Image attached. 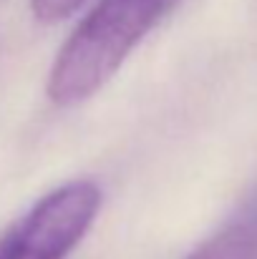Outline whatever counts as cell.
<instances>
[{
    "label": "cell",
    "mask_w": 257,
    "mask_h": 259,
    "mask_svg": "<svg viewBox=\"0 0 257 259\" xmlns=\"http://www.w3.org/2000/svg\"><path fill=\"white\" fill-rule=\"evenodd\" d=\"M179 0H98L66 38L48 71V98L76 106L106 86L141 38Z\"/></svg>",
    "instance_id": "obj_1"
},
{
    "label": "cell",
    "mask_w": 257,
    "mask_h": 259,
    "mask_svg": "<svg viewBox=\"0 0 257 259\" xmlns=\"http://www.w3.org/2000/svg\"><path fill=\"white\" fill-rule=\"evenodd\" d=\"M101 189L74 179L41 196L0 234V259H66L93 227Z\"/></svg>",
    "instance_id": "obj_2"
},
{
    "label": "cell",
    "mask_w": 257,
    "mask_h": 259,
    "mask_svg": "<svg viewBox=\"0 0 257 259\" xmlns=\"http://www.w3.org/2000/svg\"><path fill=\"white\" fill-rule=\"evenodd\" d=\"M184 259H257V201Z\"/></svg>",
    "instance_id": "obj_3"
},
{
    "label": "cell",
    "mask_w": 257,
    "mask_h": 259,
    "mask_svg": "<svg viewBox=\"0 0 257 259\" xmlns=\"http://www.w3.org/2000/svg\"><path fill=\"white\" fill-rule=\"evenodd\" d=\"M88 0H30V10L41 23H58L81 10Z\"/></svg>",
    "instance_id": "obj_4"
}]
</instances>
